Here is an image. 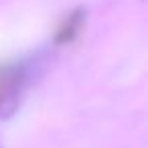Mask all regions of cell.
I'll use <instances>...</instances> for the list:
<instances>
[{"label": "cell", "instance_id": "1", "mask_svg": "<svg viewBox=\"0 0 148 148\" xmlns=\"http://www.w3.org/2000/svg\"><path fill=\"white\" fill-rule=\"evenodd\" d=\"M16 79H18V75H16L12 69L0 71V101H2L8 93L14 91V87H16Z\"/></svg>", "mask_w": 148, "mask_h": 148}]
</instances>
